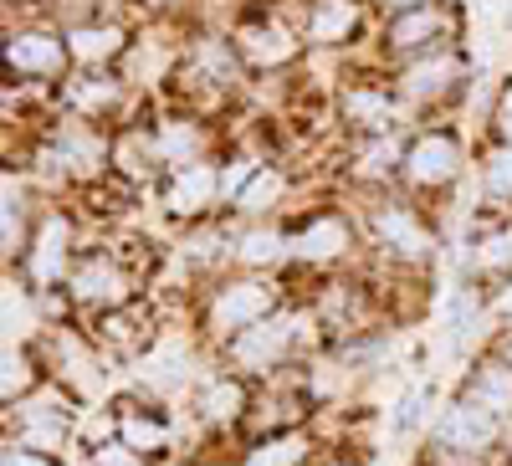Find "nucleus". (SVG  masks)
I'll return each mask as SVG.
<instances>
[{"label":"nucleus","mask_w":512,"mask_h":466,"mask_svg":"<svg viewBox=\"0 0 512 466\" xmlns=\"http://www.w3.org/2000/svg\"><path fill=\"white\" fill-rule=\"evenodd\" d=\"M267 313H272V292L262 282H231V287L216 292V303H210V328L236 338L256 323H267Z\"/></svg>","instance_id":"nucleus-1"},{"label":"nucleus","mask_w":512,"mask_h":466,"mask_svg":"<svg viewBox=\"0 0 512 466\" xmlns=\"http://www.w3.org/2000/svg\"><path fill=\"white\" fill-rule=\"evenodd\" d=\"M436 441L446 451H461V456H472V451H487L497 441V415L477 400H456L441 420H436Z\"/></svg>","instance_id":"nucleus-2"},{"label":"nucleus","mask_w":512,"mask_h":466,"mask_svg":"<svg viewBox=\"0 0 512 466\" xmlns=\"http://www.w3.org/2000/svg\"><path fill=\"white\" fill-rule=\"evenodd\" d=\"M292 344H297V318H267L231 338V359L241 369H277Z\"/></svg>","instance_id":"nucleus-3"},{"label":"nucleus","mask_w":512,"mask_h":466,"mask_svg":"<svg viewBox=\"0 0 512 466\" xmlns=\"http://www.w3.org/2000/svg\"><path fill=\"white\" fill-rule=\"evenodd\" d=\"M456 169H461V149H456L451 134H425V139H415L410 154H405V175H410V185H420V190L451 185Z\"/></svg>","instance_id":"nucleus-4"},{"label":"nucleus","mask_w":512,"mask_h":466,"mask_svg":"<svg viewBox=\"0 0 512 466\" xmlns=\"http://www.w3.org/2000/svg\"><path fill=\"white\" fill-rule=\"evenodd\" d=\"M72 298L77 303H88V308H118L128 298V277L113 257H88L77 272H72Z\"/></svg>","instance_id":"nucleus-5"},{"label":"nucleus","mask_w":512,"mask_h":466,"mask_svg":"<svg viewBox=\"0 0 512 466\" xmlns=\"http://www.w3.org/2000/svg\"><path fill=\"white\" fill-rule=\"evenodd\" d=\"M67 241H72V226L62 216H47V226L36 231V246H31V257H26V272L31 282H57L62 267H67Z\"/></svg>","instance_id":"nucleus-6"},{"label":"nucleus","mask_w":512,"mask_h":466,"mask_svg":"<svg viewBox=\"0 0 512 466\" xmlns=\"http://www.w3.org/2000/svg\"><path fill=\"white\" fill-rule=\"evenodd\" d=\"M374 231H379V241L390 251H400V257H425V251H431V236H425V226L410 216L405 205L374 210Z\"/></svg>","instance_id":"nucleus-7"},{"label":"nucleus","mask_w":512,"mask_h":466,"mask_svg":"<svg viewBox=\"0 0 512 466\" xmlns=\"http://www.w3.org/2000/svg\"><path fill=\"white\" fill-rule=\"evenodd\" d=\"M344 246H349V221L318 216V221H308L303 231L292 236V257H303V262H333Z\"/></svg>","instance_id":"nucleus-8"},{"label":"nucleus","mask_w":512,"mask_h":466,"mask_svg":"<svg viewBox=\"0 0 512 466\" xmlns=\"http://www.w3.org/2000/svg\"><path fill=\"white\" fill-rule=\"evenodd\" d=\"M62 441H67V410H57V405H31V410H21V446L26 451H62Z\"/></svg>","instance_id":"nucleus-9"},{"label":"nucleus","mask_w":512,"mask_h":466,"mask_svg":"<svg viewBox=\"0 0 512 466\" xmlns=\"http://www.w3.org/2000/svg\"><path fill=\"white\" fill-rule=\"evenodd\" d=\"M6 57H11V72H41L47 77V72L62 67V41L41 36V31H21V36H11Z\"/></svg>","instance_id":"nucleus-10"},{"label":"nucleus","mask_w":512,"mask_h":466,"mask_svg":"<svg viewBox=\"0 0 512 466\" xmlns=\"http://www.w3.org/2000/svg\"><path fill=\"white\" fill-rule=\"evenodd\" d=\"M210 195H221V180L210 175L205 164H190L185 175L169 185V210H175V216H200Z\"/></svg>","instance_id":"nucleus-11"},{"label":"nucleus","mask_w":512,"mask_h":466,"mask_svg":"<svg viewBox=\"0 0 512 466\" xmlns=\"http://www.w3.org/2000/svg\"><path fill=\"white\" fill-rule=\"evenodd\" d=\"M359 26L354 0H318L308 16V36L313 41H349V31Z\"/></svg>","instance_id":"nucleus-12"},{"label":"nucleus","mask_w":512,"mask_h":466,"mask_svg":"<svg viewBox=\"0 0 512 466\" xmlns=\"http://www.w3.org/2000/svg\"><path fill=\"white\" fill-rule=\"evenodd\" d=\"M466 400L487 405L492 415L512 410V364H482L477 379H472V395H466Z\"/></svg>","instance_id":"nucleus-13"},{"label":"nucleus","mask_w":512,"mask_h":466,"mask_svg":"<svg viewBox=\"0 0 512 466\" xmlns=\"http://www.w3.org/2000/svg\"><path fill=\"white\" fill-rule=\"evenodd\" d=\"M241 52L251 57V62H287L292 52H297V41L282 31V26H251V31H241Z\"/></svg>","instance_id":"nucleus-14"},{"label":"nucleus","mask_w":512,"mask_h":466,"mask_svg":"<svg viewBox=\"0 0 512 466\" xmlns=\"http://www.w3.org/2000/svg\"><path fill=\"white\" fill-rule=\"evenodd\" d=\"M118 47H123V36L113 26H77L67 36V52L77 62H108V57H118Z\"/></svg>","instance_id":"nucleus-15"},{"label":"nucleus","mask_w":512,"mask_h":466,"mask_svg":"<svg viewBox=\"0 0 512 466\" xmlns=\"http://www.w3.org/2000/svg\"><path fill=\"white\" fill-rule=\"evenodd\" d=\"M456 72H461V67H456L451 57L420 62V67L405 72V93H410V98H441V93L451 88V77H456Z\"/></svg>","instance_id":"nucleus-16"},{"label":"nucleus","mask_w":512,"mask_h":466,"mask_svg":"<svg viewBox=\"0 0 512 466\" xmlns=\"http://www.w3.org/2000/svg\"><path fill=\"white\" fill-rule=\"evenodd\" d=\"M303 451H308L303 436H267L262 446L246 451L241 466H297V461H303Z\"/></svg>","instance_id":"nucleus-17"},{"label":"nucleus","mask_w":512,"mask_h":466,"mask_svg":"<svg viewBox=\"0 0 512 466\" xmlns=\"http://www.w3.org/2000/svg\"><path fill=\"white\" fill-rule=\"evenodd\" d=\"M436 31H441V11L415 6V11H405V16L390 26V41H395V47H420V41H431Z\"/></svg>","instance_id":"nucleus-18"},{"label":"nucleus","mask_w":512,"mask_h":466,"mask_svg":"<svg viewBox=\"0 0 512 466\" xmlns=\"http://www.w3.org/2000/svg\"><path fill=\"white\" fill-rule=\"evenodd\" d=\"M241 405H246V395H241L236 379H216V385H210V390L200 395L205 420H236V415H241Z\"/></svg>","instance_id":"nucleus-19"},{"label":"nucleus","mask_w":512,"mask_h":466,"mask_svg":"<svg viewBox=\"0 0 512 466\" xmlns=\"http://www.w3.org/2000/svg\"><path fill=\"white\" fill-rule=\"evenodd\" d=\"M277 195H282V175H277V169H256L251 185L236 195V205L246 210V216H262V210H267Z\"/></svg>","instance_id":"nucleus-20"},{"label":"nucleus","mask_w":512,"mask_h":466,"mask_svg":"<svg viewBox=\"0 0 512 466\" xmlns=\"http://www.w3.org/2000/svg\"><path fill=\"white\" fill-rule=\"evenodd\" d=\"M195 149H200V134L190 129V123H164V134H159V154L169 164H195Z\"/></svg>","instance_id":"nucleus-21"},{"label":"nucleus","mask_w":512,"mask_h":466,"mask_svg":"<svg viewBox=\"0 0 512 466\" xmlns=\"http://www.w3.org/2000/svg\"><path fill=\"white\" fill-rule=\"evenodd\" d=\"M169 441V431L159 426L154 415H123V446H134V451H159Z\"/></svg>","instance_id":"nucleus-22"},{"label":"nucleus","mask_w":512,"mask_h":466,"mask_svg":"<svg viewBox=\"0 0 512 466\" xmlns=\"http://www.w3.org/2000/svg\"><path fill=\"white\" fill-rule=\"evenodd\" d=\"M236 257L251 262V267H256V262H277V257H282V236H277V231H246L241 246H236Z\"/></svg>","instance_id":"nucleus-23"},{"label":"nucleus","mask_w":512,"mask_h":466,"mask_svg":"<svg viewBox=\"0 0 512 466\" xmlns=\"http://www.w3.org/2000/svg\"><path fill=\"white\" fill-rule=\"evenodd\" d=\"M31 379H36V374H31V359L11 349V354H6V400L26 395V390H31Z\"/></svg>","instance_id":"nucleus-24"},{"label":"nucleus","mask_w":512,"mask_h":466,"mask_svg":"<svg viewBox=\"0 0 512 466\" xmlns=\"http://www.w3.org/2000/svg\"><path fill=\"white\" fill-rule=\"evenodd\" d=\"M113 98H118V88H113L108 77L103 82L93 77V82H77V88H72V103H82V108H108Z\"/></svg>","instance_id":"nucleus-25"},{"label":"nucleus","mask_w":512,"mask_h":466,"mask_svg":"<svg viewBox=\"0 0 512 466\" xmlns=\"http://www.w3.org/2000/svg\"><path fill=\"white\" fill-rule=\"evenodd\" d=\"M349 113L364 118V129H384V123H390V108H384L374 93H349Z\"/></svg>","instance_id":"nucleus-26"},{"label":"nucleus","mask_w":512,"mask_h":466,"mask_svg":"<svg viewBox=\"0 0 512 466\" xmlns=\"http://www.w3.org/2000/svg\"><path fill=\"white\" fill-rule=\"evenodd\" d=\"M487 190L492 195H512V149H502V154H492V164H487Z\"/></svg>","instance_id":"nucleus-27"},{"label":"nucleus","mask_w":512,"mask_h":466,"mask_svg":"<svg viewBox=\"0 0 512 466\" xmlns=\"http://www.w3.org/2000/svg\"><path fill=\"white\" fill-rule=\"evenodd\" d=\"M477 262L482 267H507L512 262V236H487L482 251H477Z\"/></svg>","instance_id":"nucleus-28"},{"label":"nucleus","mask_w":512,"mask_h":466,"mask_svg":"<svg viewBox=\"0 0 512 466\" xmlns=\"http://www.w3.org/2000/svg\"><path fill=\"white\" fill-rule=\"evenodd\" d=\"M88 466H139V456H134V446H98Z\"/></svg>","instance_id":"nucleus-29"},{"label":"nucleus","mask_w":512,"mask_h":466,"mask_svg":"<svg viewBox=\"0 0 512 466\" xmlns=\"http://www.w3.org/2000/svg\"><path fill=\"white\" fill-rule=\"evenodd\" d=\"M6 466H57V461L41 456V451H26V446H11L6 451Z\"/></svg>","instance_id":"nucleus-30"},{"label":"nucleus","mask_w":512,"mask_h":466,"mask_svg":"<svg viewBox=\"0 0 512 466\" xmlns=\"http://www.w3.org/2000/svg\"><path fill=\"white\" fill-rule=\"evenodd\" d=\"M497 118H502V134L512 139V88L502 93V113H497Z\"/></svg>","instance_id":"nucleus-31"},{"label":"nucleus","mask_w":512,"mask_h":466,"mask_svg":"<svg viewBox=\"0 0 512 466\" xmlns=\"http://www.w3.org/2000/svg\"><path fill=\"white\" fill-rule=\"evenodd\" d=\"M384 6H400V11H415V6H420V0H384Z\"/></svg>","instance_id":"nucleus-32"},{"label":"nucleus","mask_w":512,"mask_h":466,"mask_svg":"<svg viewBox=\"0 0 512 466\" xmlns=\"http://www.w3.org/2000/svg\"><path fill=\"white\" fill-rule=\"evenodd\" d=\"M497 308H502V313H512V287H507L502 298H497Z\"/></svg>","instance_id":"nucleus-33"},{"label":"nucleus","mask_w":512,"mask_h":466,"mask_svg":"<svg viewBox=\"0 0 512 466\" xmlns=\"http://www.w3.org/2000/svg\"><path fill=\"white\" fill-rule=\"evenodd\" d=\"M502 359H507V364H512V338H507V344H502Z\"/></svg>","instance_id":"nucleus-34"}]
</instances>
